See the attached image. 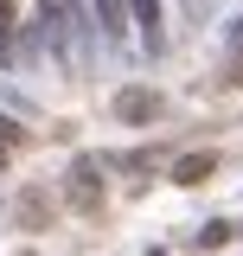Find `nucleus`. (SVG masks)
<instances>
[{
  "instance_id": "5",
  "label": "nucleus",
  "mask_w": 243,
  "mask_h": 256,
  "mask_svg": "<svg viewBox=\"0 0 243 256\" xmlns=\"http://www.w3.org/2000/svg\"><path fill=\"white\" fill-rule=\"evenodd\" d=\"M13 52V0H0V58Z\"/></svg>"
},
{
  "instance_id": "3",
  "label": "nucleus",
  "mask_w": 243,
  "mask_h": 256,
  "mask_svg": "<svg viewBox=\"0 0 243 256\" xmlns=\"http://www.w3.org/2000/svg\"><path fill=\"white\" fill-rule=\"evenodd\" d=\"M212 173H218V154H186L180 166H173V180H180V186H205Z\"/></svg>"
},
{
  "instance_id": "4",
  "label": "nucleus",
  "mask_w": 243,
  "mask_h": 256,
  "mask_svg": "<svg viewBox=\"0 0 243 256\" xmlns=\"http://www.w3.org/2000/svg\"><path fill=\"white\" fill-rule=\"evenodd\" d=\"M96 20H102V38H122L128 32V0H90Z\"/></svg>"
},
{
  "instance_id": "2",
  "label": "nucleus",
  "mask_w": 243,
  "mask_h": 256,
  "mask_svg": "<svg viewBox=\"0 0 243 256\" xmlns=\"http://www.w3.org/2000/svg\"><path fill=\"white\" fill-rule=\"evenodd\" d=\"M128 13H134V26L148 38V52H160V45H166V32H160V0H128Z\"/></svg>"
},
{
  "instance_id": "6",
  "label": "nucleus",
  "mask_w": 243,
  "mask_h": 256,
  "mask_svg": "<svg viewBox=\"0 0 243 256\" xmlns=\"http://www.w3.org/2000/svg\"><path fill=\"white\" fill-rule=\"evenodd\" d=\"M0 148H20V128L6 122V116H0Z\"/></svg>"
},
{
  "instance_id": "1",
  "label": "nucleus",
  "mask_w": 243,
  "mask_h": 256,
  "mask_svg": "<svg viewBox=\"0 0 243 256\" xmlns=\"http://www.w3.org/2000/svg\"><path fill=\"white\" fill-rule=\"evenodd\" d=\"M116 116L122 122H154V116H160V96L154 90H122L116 96Z\"/></svg>"
}]
</instances>
